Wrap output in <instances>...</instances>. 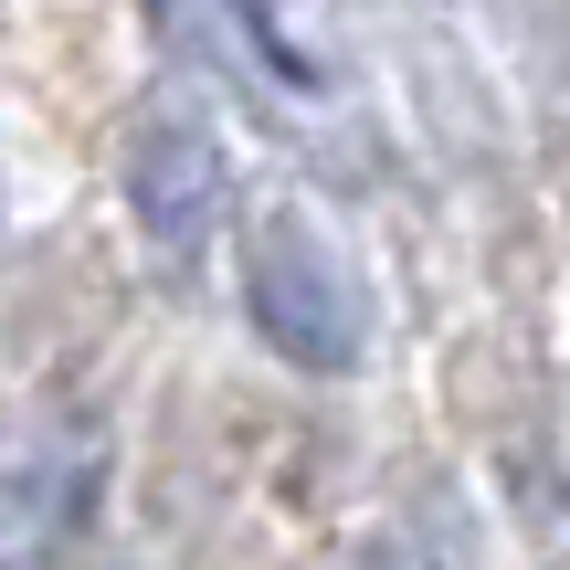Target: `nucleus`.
<instances>
[{"mask_svg":"<svg viewBox=\"0 0 570 570\" xmlns=\"http://www.w3.org/2000/svg\"><path fill=\"white\" fill-rule=\"evenodd\" d=\"M138 202H148V223H159V244H190V212L212 202V159L190 138H159L138 159Z\"/></svg>","mask_w":570,"mask_h":570,"instance_id":"1","label":"nucleus"}]
</instances>
